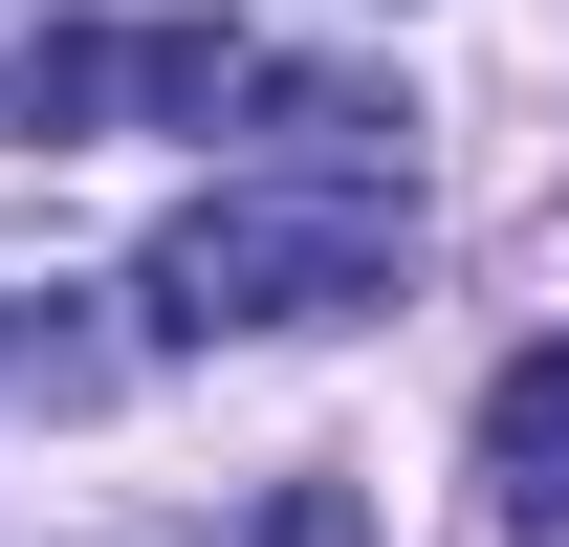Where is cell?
<instances>
[{"mask_svg":"<svg viewBox=\"0 0 569 547\" xmlns=\"http://www.w3.org/2000/svg\"><path fill=\"white\" fill-rule=\"evenodd\" d=\"M417 241V176H395V110L372 88H284L263 67V176H219V198L153 219V329H329L372 307Z\"/></svg>","mask_w":569,"mask_h":547,"instance_id":"cell-1","label":"cell"},{"mask_svg":"<svg viewBox=\"0 0 569 547\" xmlns=\"http://www.w3.org/2000/svg\"><path fill=\"white\" fill-rule=\"evenodd\" d=\"M482 481H503V526H526V547H569V329L503 350V395H482Z\"/></svg>","mask_w":569,"mask_h":547,"instance_id":"cell-2","label":"cell"},{"mask_svg":"<svg viewBox=\"0 0 569 547\" xmlns=\"http://www.w3.org/2000/svg\"><path fill=\"white\" fill-rule=\"evenodd\" d=\"M241 547H372V504H351V481H263V504H241Z\"/></svg>","mask_w":569,"mask_h":547,"instance_id":"cell-3","label":"cell"}]
</instances>
